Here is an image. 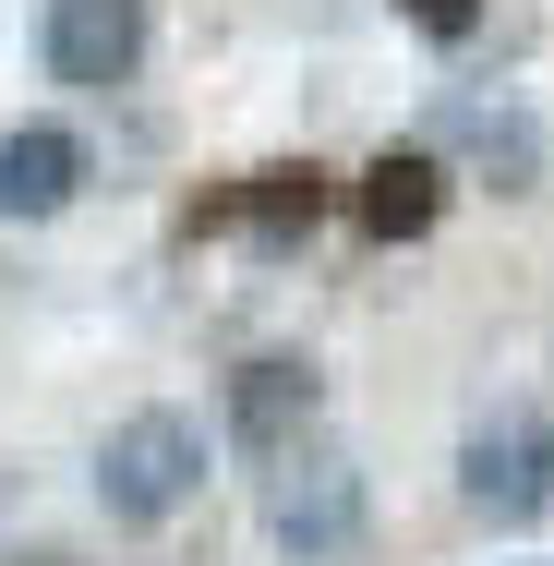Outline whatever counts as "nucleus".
<instances>
[{
	"instance_id": "obj_1",
	"label": "nucleus",
	"mask_w": 554,
	"mask_h": 566,
	"mask_svg": "<svg viewBox=\"0 0 554 566\" xmlns=\"http://www.w3.org/2000/svg\"><path fill=\"white\" fill-rule=\"evenodd\" d=\"M194 494H206V422H194V410H133V422H109L97 506H109L121 531H157V518H181Z\"/></svg>"
},
{
	"instance_id": "obj_2",
	"label": "nucleus",
	"mask_w": 554,
	"mask_h": 566,
	"mask_svg": "<svg viewBox=\"0 0 554 566\" xmlns=\"http://www.w3.org/2000/svg\"><path fill=\"white\" fill-rule=\"evenodd\" d=\"M145 49H157V12H145V0H49V12H36V61H49V85H73V97L133 85Z\"/></svg>"
},
{
	"instance_id": "obj_3",
	"label": "nucleus",
	"mask_w": 554,
	"mask_h": 566,
	"mask_svg": "<svg viewBox=\"0 0 554 566\" xmlns=\"http://www.w3.org/2000/svg\"><path fill=\"white\" fill-rule=\"evenodd\" d=\"M458 494H470V518H494V531H531L554 506V422L543 410H506V422H482L470 447H458Z\"/></svg>"
},
{
	"instance_id": "obj_4",
	"label": "nucleus",
	"mask_w": 554,
	"mask_h": 566,
	"mask_svg": "<svg viewBox=\"0 0 554 566\" xmlns=\"http://www.w3.org/2000/svg\"><path fill=\"white\" fill-rule=\"evenodd\" d=\"M326 206H337V181L314 157H265V169H241L229 193H206L181 229H241L253 253H302V241L326 229Z\"/></svg>"
},
{
	"instance_id": "obj_5",
	"label": "nucleus",
	"mask_w": 554,
	"mask_h": 566,
	"mask_svg": "<svg viewBox=\"0 0 554 566\" xmlns=\"http://www.w3.org/2000/svg\"><path fill=\"white\" fill-rule=\"evenodd\" d=\"M326 422V374L290 361V349H253L229 374V447L241 458H302V434Z\"/></svg>"
},
{
	"instance_id": "obj_6",
	"label": "nucleus",
	"mask_w": 554,
	"mask_h": 566,
	"mask_svg": "<svg viewBox=\"0 0 554 566\" xmlns=\"http://www.w3.org/2000/svg\"><path fill=\"white\" fill-rule=\"evenodd\" d=\"M265 531L290 543V555H349L362 543V470L349 458H278V482H265Z\"/></svg>"
},
{
	"instance_id": "obj_7",
	"label": "nucleus",
	"mask_w": 554,
	"mask_h": 566,
	"mask_svg": "<svg viewBox=\"0 0 554 566\" xmlns=\"http://www.w3.org/2000/svg\"><path fill=\"white\" fill-rule=\"evenodd\" d=\"M349 218H362V241H422V229L446 218V157L435 145H386V157L349 181Z\"/></svg>"
},
{
	"instance_id": "obj_8",
	"label": "nucleus",
	"mask_w": 554,
	"mask_h": 566,
	"mask_svg": "<svg viewBox=\"0 0 554 566\" xmlns=\"http://www.w3.org/2000/svg\"><path fill=\"white\" fill-rule=\"evenodd\" d=\"M73 193H85V133L12 120V133H0V218H61Z\"/></svg>"
},
{
	"instance_id": "obj_9",
	"label": "nucleus",
	"mask_w": 554,
	"mask_h": 566,
	"mask_svg": "<svg viewBox=\"0 0 554 566\" xmlns=\"http://www.w3.org/2000/svg\"><path fill=\"white\" fill-rule=\"evenodd\" d=\"M398 12H410V24H422V36H470V24H482V12H494V0H398Z\"/></svg>"
},
{
	"instance_id": "obj_10",
	"label": "nucleus",
	"mask_w": 554,
	"mask_h": 566,
	"mask_svg": "<svg viewBox=\"0 0 554 566\" xmlns=\"http://www.w3.org/2000/svg\"><path fill=\"white\" fill-rule=\"evenodd\" d=\"M0 566H73V555H61V543H24V555H0Z\"/></svg>"
}]
</instances>
